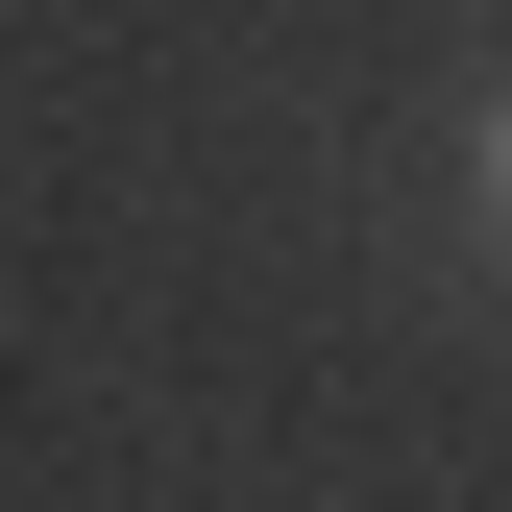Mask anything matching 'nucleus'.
I'll list each match as a JSON object with an SVG mask.
<instances>
[{
  "mask_svg": "<svg viewBox=\"0 0 512 512\" xmlns=\"http://www.w3.org/2000/svg\"><path fill=\"white\" fill-rule=\"evenodd\" d=\"M464 220H488V244H512V98H488V122H464Z\"/></svg>",
  "mask_w": 512,
  "mask_h": 512,
  "instance_id": "obj_1",
  "label": "nucleus"
}]
</instances>
